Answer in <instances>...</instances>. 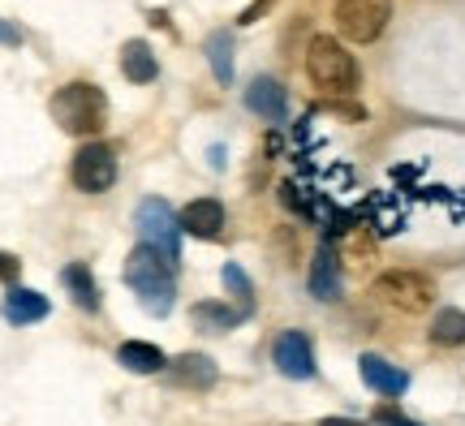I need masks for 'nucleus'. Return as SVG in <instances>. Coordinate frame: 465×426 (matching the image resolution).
<instances>
[{
    "instance_id": "1",
    "label": "nucleus",
    "mask_w": 465,
    "mask_h": 426,
    "mask_svg": "<svg viewBox=\"0 0 465 426\" xmlns=\"http://www.w3.org/2000/svg\"><path fill=\"white\" fill-rule=\"evenodd\" d=\"M125 284L138 297V306L155 319H164L177 302V276H173V263H164L151 246H134L125 259Z\"/></svg>"
},
{
    "instance_id": "23",
    "label": "nucleus",
    "mask_w": 465,
    "mask_h": 426,
    "mask_svg": "<svg viewBox=\"0 0 465 426\" xmlns=\"http://www.w3.org/2000/svg\"><path fill=\"white\" fill-rule=\"evenodd\" d=\"M17 272H22V263H17L9 250H0V280H5V284H14Z\"/></svg>"
},
{
    "instance_id": "16",
    "label": "nucleus",
    "mask_w": 465,
    "mask_h": 426,
    "mask_svg": "<svg viewBox=\"0 0 465 426\" xmlns=\"http://www.w3.org/2000/svg\"><path fill=\"white\" fill-rule=\"evenodd\" d=\"M116 362H121L125 371H134V375H155V371H164L168 366L164 353L147 341H125L121 349H116Z\"/></svg>"
},
{
    "instance_id": "13",
    "label": "nucleus",
    "mask_w": 465,
    "mask_h": 426,
    "mask_svg": "<svg viewBox=\"0 0 465 426\" xmlns=\"http://www.w3.org/2000/svg\"><path fill=\"white\" fill-rule=\"evenodd\" d=\"M358 371H362L366 388H375L380 396H401L410 388V375L397 371L392 362H383L380 353H362V358H358Z\"/></svg>"
},
{
    "instance_id": "22",
    "label": "nucleus",
    "mask_w": 465,
    "mask_h": 426,
    "mask_svg": "<svg viewBox=\"0 0 465 426\" xmlns=\"http://www.w3.org/2000/svg\"><path fill=\"white\" fill-rule=\"evenodd\" d=\"M375 426H422V422L405 418V413L392 410V405H380V410H375Z\"/></svg>"
},
{
    "instance_id": "19",
    "label": "nucleus",
    "mask_w": 465,
    "mask_h": 426,
    "mask_svg": "<svg viewBox=\"0 0 465 426\" xmlns=\"http://www.w3.org/2000/svg\"><path fill=\"white\" fill-rule=\"evenodd\" d=\"M207 61L216 74L220 86H232V35L229 31H212L207 35Z\"/></svg>"
},
{
    "instance_id": "3",
    "label": "nucleus",
    "mask_w": 465,
    "mask_h": 426,
    "mask_svg": "<svg viewBox=\"0 0 465 426\" xmlns=\"http://www.w3.org/2000/svg\"><path fill=\"white\" fill-rule=\"evenodd\" d=\"M306 78L323 91V95H353L362 74L353 52H345V44H336L332 35H315L306 48Z\"/></svg>"
},
{
    "instance_id": "24",
    "label": "nucleus",
    "mask_w": 465,
    "mask_h": 426,
    "mask_svg": "<svg viewBox=\"0 0 465 426\" xmlns=\"http://www.w3.org/2000/svg\"><path fill=\"white\" fill-rule=\"evenodd\" d=\"M0 44L5 48H22V31H17L14 22H5V17H0Z\"/></svg>"
},
{
    "instance_id": "15",
    "label": "nucleus",
    "mask_w": 465,
    "mask_h": 426,
    "mask_svg": "<svg viewBox=\"0 0 465 426\" xmlns=\"http://www.w3.org/2000/svg\"><path fill=\"white\" fill-rule=\"evenodd\" d=\"M48 297L35 293V289H14V293L5 297V319L14 323V328H26V323H39V319H48Z\"/></svg>"
},
{
    "instance_id": "4",
    "label": "nucleus",
    "mask_w": 465,
    "mask_h": 426,
    "mask_svg": "<svg viewBox=\"0 0 465 426\" xmlns=\"http://www.w3.org/2000/svg\"><path fill=\"white\" fill-rule=\"evenodd\" d=\"M134 233H138V246H151L164 263L177 267V259H182V220L173 215L164 198H143L138 203Z\"/></svg>"
},
{
    "instance_id": "8",
    "label": "nucleus",
    "mask_w": 465,
    "mask_h": 426,
    "mask_svg": "<svg viewBox=\"0 0 465 426\" xmlns=\"http://www.w3.org/2000/svg\"><path fill=\"white\" fill-rule=\"evenodd\" d=\"M272 362L289 379H315V349H311V336L302 332H281L272 344Z\"/></svg>"
},
{
    "instance_id": "18",
    "label": "nucleus",
    "mask_w": 465,
    "mask_h": 426,
    "mask_svg": "<svg viewBox=\"0 0 465 426\" xmlns=\"http://www.w3.org/2000/svg\"><path fill=\"white\" fill-rule=\"evenodd\" d=\"M190 319H194V328H203V332H212V336H220V332L237 328V323H242L246 314L232 311V306H224V302H199V306L190 311Z\"/></svg>"
},
{
    "instance_id": "6",
    "label": "nucleus",
    "mask_w": 465,
    "mask_h": 426,
    "mask_svg": "<svg viewBox=\"0 0 465 426\" xmlns=\"http://www.w3.org/2000/svg\"><path fill=\"white\" fill-rule=\"evenodd\" d=\"M388 17H392V0H336V26L353 44L380 39Z\"/></svg>"
},
{
    "instance_id": "7",
    "label": "nucleus",
    "mask_w": 465,
    "mask_h": 426,
    "mask_svg": "<svg viewBox=\"0 0 465 426\" xmlns=\"http://www.w3.org/2000/svg\"><path fill=\"white\" fill-rule=\"evenodd\" d=\"M69 177H74V185H78L83 194H104V190H113V181H116L113 147H104V143H86V147L74 155Z\"/></svg>"
},
{
    "instance_id": "14",
    "label": "nucleus",
    "mask_w": 465,
    "mask_h": 426,
    "mask_svg": "<svg viewBox=\"0 0 465 426\" xmlns=\"http://www.w3.org/2000/svg\"><path fill=\"white\" fill-rule=\"evenodd\" d=\"M121 74L130 78V83L147 86L160 78V61H155V52H151V44H143V39H130L125 48H121Z\"/></svg>"
},
{
    "instance_id": "11",
    "label": "nucleus",
    "mask_w": 465,
    "mask_h": 426,
    "mask_svg": "<svg viewBox=\"0 0 465 426\" xmlns=\"http://www.w3.org/2000/svg\"><path fill=\"white\" fill-rule=\"evenodd\" d=\"M306 284H311V293H315L319 302H336V297H341V259H336V250L328 246V242L315 250Z\"/></svg>"
},
{
    "instance_id": "2",
    "label": "nucleus",
    "mask_w": 465,
    "mask_h": 426,
    "mask_svg": "<svg viewBox=\"0 0 465 426\" xmlns=\"http://www.w3.org/2000/svg\"><path fill=\"white\" fill-rule=\"evenodd\" d=\"M52 121L61 125L74 138H91V134L104 130L108 121V95H104L95 83H69L52 95Z\"/></svg>"
},
{
    "instance_id": "5",
    "label": "nucleus",
    "mask_w": 465,
    "mask_h": 426,
    "mask_svg": "<svg viewBox=\"0 0 465 426\" xmlns=\"http://www.w3.org/2000/svg\"><path fill=\"white\" fill-rule=\"evenodd\" d=\"M371 293L380 297L383 306H392V311H401V314H422V311H431L435 284L422 276V272L397 267V272H383V276H375Z\"/></svg>"
},
{
    "instance_id": "26",
    "label": "nucleus",
    "mask_w": 465,
    "mask_h": 426,
    "mask_svg": "<svg viewBox=\"0 0 465 426\" xmlns=\"http://www.w3.org/2000/svg\"><path fill=\"white\" fill-rule=\"evenodd\" d=\"M319 426H366V422H353V418H323Z\"/></svg>"
},
{
    "instance_id": "12",
    "label": "nucleus",
    "mask_w": 465,
    "mask_h": 426,
    "mask_svg": "<svg viewBox=\"0 0 465 426\" xmlns=\"http://www.w3.org/2000/svg\"><path fill=\"white\" fill-rule=\"evenodd\" d=\"M246 108L254 116H263V121H284L289 113V95H284V86L276 78H254L246 86Z\"/></svg>"
},
{
    "instance_id": "17",
    "label": "nucleus",
    "mask_w": 465,
    "mask_h": 426,
    "mask_svg": "<svg viewBox=\"0 0 465 426\" xmlns=\"http://www.w3.org/2000/svg\"><path fill=\"white\" fill-rule=\"evenodd\" d=\"M61 280H65L74 306H83V311H100V284H95V276H91V267H86V263H69L65 272H61Z\"/></svg>"
},
{
    "instance_id": "20",
    "label": "nucleus",
    "mask_w": 465,
    "mask_h": 426,
    "mask_svg": "<svg viewBox=\"0 0 465 426\" xmlns=\"http://www.w3.org/2000/svg\"><path fill=\"white\" fill-rule=\"evenodd\" d=\"M435 344H465V311H440L431 323Z\"/></svg>"
},
{
    "instance_id": "10",
    "label": "nucleus",
    "mask_w": 465,
    "mask_h": 426,
    "mask_svg": "<svg viewBox=\"0 0 465 426\" xmlns=\"http://www.w3.org/2000/svg\"><path fill=\"white\" fill-rule=\"evenodd\" d=\"M177 220H182V233L199 237V242H216L220 233H224V207H220L216 198H194Z\"/></svg>"
},
{
    "instance_id": "25",
    "label": "nucleus",
    "mask_w": 465,
    "mask_h": 426,
    "mask_svg": "<svg viewBox=\"0 0 465 426\" xmlns=\"http://www.w3.org/2000/svg\"><path fill=\"white\" fill-rule=\"evenodd\" d=\"M263 9H267V0H259V5H250V9H246V14H242V22H254V17H259V14H263Z\"/></svg>"
},
{
    "instance_id": "9",
    "label": "nucleus",
    "mask_w": 465,
    "mask_h": 426,
    "mask_svg": "<svg viewBox=\"0 0 465 426\" xmlns=\"http://www.w3.org/2000/svg\"><path fill=\"white\" fill-rule=\"evenodd\" d=\"M168 371V383L173 388H190V392H203V388H212L216 383V362L207 358V353H182V358H173L164 366Z\"/></svg>"
},
{
    "instance_id": "21",
    "label": "nucleus",
    "mask_w": 465,
    "mask_h": 426,
    "mask_svg": "<svg viewBox=\"0 0 465 426\" xmlns=\"http://www.w3.org/2000/svg\"><path fill=\"white\" fill-rule=\"evenodd\" d=\"M220 276H224V289H229V293L242 302V314L254 311V289H250V276H246V272H242L237 263H224V272H220Z\"/></svg>"
}]
</instances>
